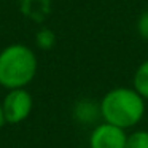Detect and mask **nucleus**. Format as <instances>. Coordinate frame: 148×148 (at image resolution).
Wrapping results in <instances>:
<instances>
[{
    "label": "nucleus",
    "mask_w": 148,
    "mask_h": 148,
    "mask_svg": "<svg viewBox=\"0 0 148 148\" xmlns=\"http://www.w3.org/2000/svg\"><path fill=\"white\" fill-rule=\"evenodd\" d=\"M99 107L102 121L121 129H131L143 119L147 102L134 88L118 86L103 94Z\"/></svg>",
    "instance_id": "nucleus-1"
},
{
    "label": "nucleus",
    "mask_w": 148,
    "mask_h": 148,
    "mask_svg": "<svg viewBox=\"0 0 148 148\" xmlns=\"http://www.w3.org/2000/svg\"><path fill=\"white\" fill-rule=\"evenodd\" d=\"M38 59L32 48L13 43L0 51V86L7 89L26 88L35 78Z\"/></svg>",
    "instance_id": "nucleus-2"
},
{
    "label": "nucleus",
    "mask_w": 148,
    "mask_h": 148,
    "mask_svg": "<svg viewBox=\"0 0 148 148\" xmlns=\"http://www.w3.org/2000/svg\"><path fill=\"white\" fill-rule=\"evenodd\" d=\"M2 108L7 124H19L29 118L34 108L32 94L26 88L8 89L7 96L2 99Z\"/></svg>",
    "instance_id": "nucleus-3"
},
{
    "label": "nucleus",
    "mask_w": 148,
    "mask_h": 148,
    "mask_svg": "<svg viewBox=\"0 0 148 148\" xmlns=\"http://www.w3.org/2000/svg\"><path fill=\"white\" fill-rule=\"evenodd\" d=\"M126 138V129L102 121L91 131L89 148H124Z\"/></svg>",
    "instance_id": "nucleus-4"
},
{
    "label": "nucleus",
    "mask_w": 148,
    "mask_h": 148,
    "mask_svg": "<svg viewBox=\"0 0 148 148\" xmlns=\"http://www.w3.org/2000/svg\"><path fill=\"white\" fill-rule=\"evenodd\" d=\"M19 10L26 18L42 23L51 13V0H21Z\"/></svg>",
    "instance_id": "nucleus-5"
},
{
    "label": "nucleus",
    "mask_w": 148,
    "mask_h": 148,
    "mask_svg": "<svg viewBox=\"0 0 148 148\" xmlns=\"http://www.w3.org/2000/svg\"><path fill=\"white\" fill-rule=\"evenodd\" d=\"M75 119L83 124H89L94 123L97 118H100V107L99 103H94L92 100H80L75 105L73 110Z\"/></svg>",
    "instance_id": "nucleus-6"
},
{
    "label": "nucleus",
    "mask_w": 148,
    "mask_h": 148,
    "mask_svg": "<svg viewBox=\"0 0 148 148\" xmlns=\"http://www.w3.org/2000/svg\"><path fill=\"white\" fill-rule=\"evenodd\" d=\"M132 88L148 100V59L143 61L134 72V78H132Z\"/></svg>",
    "instance_id": "nucleus-7"
},
{
    "label": "nucleus",
    "mask_w": 148,
    "mask_h": 148,
    "mask_svg": "<svg viewBox=\"0 0 148 148\" xmlns=\"http://www.w3.org/2000/svg\"><path fill=\"white\" fill-rule=\"evenodd\" d=\"M35 43L42 51H48V49H51L56 45V34L51 29H48V27H43V29H40L37 32Z\"/></svg>",
    "instance_id": "nucleus-8"
},
{
    "label": "nucleus",
    "mask_w": 148,
    "mask_h": 148,
    "mask_svg": "<svg viewBox=\"0 0 148 148\" xmlns=\"http://www.w3.org/2000/svg\"><path fill=\"white\" fill-rule=\"evenodd\" d=\"M124 148H148V131L138 129L127 135Z\"/></svg>",
    "instance_id": "nucleus-9"
},
{
    "label": "nucleus",
    "mask_w": 148,
    "mask_h": 148,
    "mask_svg": "<svg viewBox=\"0 0 148 148\" xmlns=\"http://www.w3.org/2000/svg\"><path fill=\"white\" fill-rule=\"evenodd\" d=\"M137 32H138V35H140L142 38L148 42V10H145L143 13L138 16V21H137Z\"/></svg>",
    "instance_id": "nucleus-10"
},
{
    "label": "nucleus",
    "mask_w": 148,
    "mask_h": 148,
    "mask_svg": "<svg viewBox=\"0 0 148 148\" xmlns=\"http://www.w3.org/2000/svg\"><path fill=\"white\" fill-rule=\"evenodd\" d=\"M7 124V121H5V115H3V108H2V102H0V129L3 127V126Z\"/></svg>",
    "instance_id": "nucleus-11"
}]
</instances>
